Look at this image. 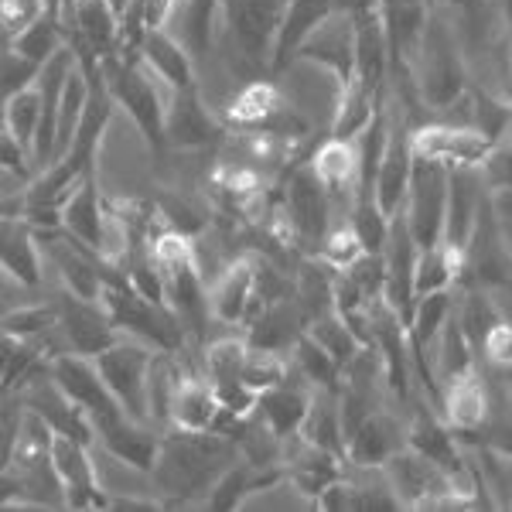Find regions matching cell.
Returning a JSON list of instances; mask_svg holds the SVG:
<instances>
[{
	"instance_id": "50",
	"label": "cell",
	"mask_w": 512,
	"mask_h": 512,
	"mask_svg": "<svg viewBox=\"0 0 512 512\" xmlns=\"http://www.w3.org/2000/svg\"><path fill=\"white\" fill-rule=\"evenodd\" d=\"M164 502L161 499H137V495H110V509H120V512H147V509H161Z\"/></svg>"
},
{
	"instance_id": "20",
	"label": "cell",
	"mask_w": 512,
	"mask_h": 512,
	"mask_svg": "<svg viewBox=\"0 0 512 512\" xmlns=\"http://www.w3.org/2000/svg\"><path fill=\"white\" fill-rule=\"evenodd\" d=\"M161 437H164L161 427L144 424V420H134V417H120L96 431V441L103 444L120 465L134 468L140 475H151L154 465H158Z\"/></svg>"
},
{
	"instance_id": "39",
	"label": "cell",
	"mask_w": 512,
	"mask_h": 512,
	"mask_svg": "<svg viewBox=\"0 0 512 512\" xmlns=\"http://www.w3.org/2000/svg\"><path fill=\"white\" fill-rule=\"evenodd\" d=\"M246 352L250 342L236 335L216 338V342L205 349V379L212 386H226V383H243V366H246Z\"/></svg>"
},
{
	"instance_id": "8",
	"label": "cell",
	"mask_w": 512,
	"mask_h": 512,
	"mask_svg": "<svg viewBox=\"0 0 512 512\" xmlns=\"http://www.w3.org/2000/svg\"><path fill=\"white\" fill-rule=\"evenodd\" d=\"M448 175L451 171L444 164L420 161V158L414 161L407 202H403V219H407L420 250L441 243L444 212H448Z\"/></svg>"
},
{
	"instance_id": "27",
	"label": "cell",
	"mask_w": 512,
	"mask_h": 512,
	"mask_svg": "<svg viewBox=\"0 0 512 512\" xmlns=\"http://www.w3.org/2000/svg\"><path fill=\"white\" fill-rule=\"evenodd\" d=\"M4 277L21 287H41L45 277V250L28 219H4Z\"/></svg>"
},
{
	"instance_id": "30",
	"label": "cell",
	"mask_w": 512,
	"mask_h": 512,
	"mask_svg": "<svg viewBox=\"0 0 512 512\" xmlns=\"http://www.w3.org/2000/svg\"><path fill=\"white\" fill-rule=\"evenodd\" d=\"M301 437L315 444V448H325L345 458V424H342L338 390H328V386H315L311 390V407L301 424Z\"/></svg>"
},
{
	"instance_id": "46",
	"label": "cell",
	"mask_w": 512,
	"mask_h": 512,
	"mask_svg": "<svg viewBox=\"0 0 512 512\" xmlns=\"http://www.w3.org/2000/svg\"><path fill=\"white\" fill-rule=\"evenodd\" d=\"M48 14L45 0H0V24H4V41L18 38L24 28H31L38 18Z\"/></svg>"
},
{
	"instance_id": "10",
	"label": "cell",
	"mask_w": 512,
	"mask_h": 512,
	"mask_svg": "<svg viewBox=\"0 0 512 512\" xmlns=\"http://www.w3.org/2000/svg\"><path fill=\"white\" fill-rule=\"evenodd\" d=\"M48 373H52L55 383H59L82 410H86L89 420L96 424V431L106 424H113V420L127 417L117 403V396H113L110 386H106L103 373H99L96 359H89V355H79V352L52 355V359H48Z\"/></svg>"
},
{
	"instance_id": "9",
	"label": "cell",
	"mask_w": 512,
	"mask_h": 512,
	"mask_svg": "<svg viewBox=\"0 0 512 512\" xmlns=\"http://www.w3.org/2000/svg\"><path fill=\"white\" fill-rule=\"evenodd\" d=\"M280 219H284L291 243L321 250V239H325L328 226H332V209H328V195L321 188L318 175L311 171V164H301L291 175V181H287Z\"/></svg>"
},
{
	"instance_id": "37",
	"label": "cell",
	"mask_w": 512,
	"mask_h": 512,
	"mask_svg": "<svg viewBox=\"0 0 512 512\" xmlns=\"http://www.w3.org/2000/svg\"><path fill=\"white\" fill-rule=\"evenodd\" d=\"M291 369L297 379L311 386H328V390H342V366L328 355L321 345L304 332L291 349Z\"/></svg>"
},
{
	"instance_id": "13",
	"label": "cell",
	"mask_w": 512,
	"mask_h": 512,
	"mask_svg": "<svg viewBox=\"0 0 512 512\" xmlns=\"http://www.w3.org/2000/svg\"><path fill=\"white\" fill-rule=\"evenodd\" d=\"M52 465L62 478L65 489V509H110V495L96 475L89 444L76 437L55 434L52 441Z\"/></svg>"
},
{
	"instance_id": "1",
	"label": "cell",
	"mask_w": 512,
	"mask_h": 512,
	"mask_svg": "<svg viewBox=\"0 0 512 512\" xmlns=\"http://www.w3.org/2000/svg\"><path fill=\"white\" fill-rule=\"evenodd\" d=\"M239 458H243V451H239L236 437L222 431H178V427H171L161 437V454L151 482L164 506H192V499H209L212 485Z\"/></svg>"
},
{
	"instance_id": "22",
	"label": "cell",
	"mask_w": 512,
	"mask_h": 512,
	"mask_svg": "<svg viewBox=\"0 0 512 512\" xmlns=\"http://www.w3.org/2000/svg\"><path fill=\"white\" fill-rule=\"evenodd\" d=\"M106 216H110V205L99 198L93 175H86L72 188V195L65 198V205H62V233L99 256V250H103V233H106Z\"/></svg>"
},
{
	"instance_id": "41",
	"label": "cell",
	"mask_w": 512,
	"mask_h": 512,
	"mask_svg": "<svg viewBox=\"0 0 512 512\" xmlns=\"http://www.w3.org/2000/svg\"><path fill=\"white\" fill-rule=\"evenodd\" d=\"M291 376V355L284 352H270V349H253L246 352V366H243V383L253 386L256 393H267L280 386Z\"/></svg>"
},
{
	"instance_id": "28",
	"label": "cell",
	"mask_w": 512,
	"mask_h": 512,
	"mask_svg": "<svg viewBox=\"0 0 512 512\" xmlns=\"http://www.w3.org/2000/svg\"><path fill=\"white\" fill-rule=\"evenodd\" d=\"M291 376L280 386H274V390L260 393V403H256V417H260L280 441L301 431L304 417H308V407H311V390H315L311 383L294 386Z\"/></svg>"
},
{
	"instance_id": "19",
	"label": "cell",
	"mask_w": 512,
	"mask_h": 512,
	"mask_svg": "<svg viewBox=\"0 0 512 512\" xmlns=\"http://www.w3.org/2000/svg\"><path fill=\"white\" fill-rule=\"evenodd\" d=\"M400 448H407V424L393 410H373L345 441V461L359 468H383Z\"/></svg>"
},
{
	"instance_id": "4",
	"label": "cell",
	"mask_w": 512,
	"mask_h": 512,
	"mask_svg": "<svg viewBox=\"0 0 512 512\" xmlns=\"http://www.w3.org/2000/svg\"><path fill=\"white\" fill-rule=\"evenodd\" d=\"M103 76L117 106L130 113V120L144 134L147 147L154 154L164 151V144H168V103L154 89L151 69L144 62H130L123 55H113V59L103 62Z\"/></svg>"
},
{
	"instance_id": "14",
	"label": "cell",
	"mask_w": 512,
	"mask_h": 512,
	"mask_svg": "<svg viewBox=\"0 0 512 512\" xmlns=\"http://www.w3.org/2000/svg\"><path fill=\"white\" fill-rule=\"evenodd\" d=\"M263 308L256 291V256L239 253L222 274L209 284V311L219 325H246Z\"/></svg>"
},
{
	"instance_id": "3",
	"label": "cell",
	"mask_w": 512,
	"mask_h": 512,
	"mask_svg": "<svg viewBox=\"0 0 512 512\" xmlns=\"http://www.w3.org/2000/svg\"><path fill=\"white\" fill-rule=\"evenodd\" d=\"M103 308L110 311L113 325L120 332H127L130 338H140V342L154 345L161 352H181L185 349V325L168 304H154L147 297H140L134 287H130L127 274L117 280H106L103 294H99Z\"/></svg>"
},
{
	"instance_id": "12",
	"label": "cell",
	"mask_w": 512,
	"mask_h": 512,
	"mask_svg": "<svg viewBox=\"0 0 512 512\" xmlns=\"http://www.w3.org/2000/svg\"><path fill=\"white\" fill-rule=\"evenodd\" d=\"M55 332L65 338L69 352L89 355V359H96L99 352L110 349L120 338V328L113 325L103 301H86V297H76L69 291L62 294V301H55Z\"/></svg>"
},
{
	"instance_id": "34",
	"label": "cell",
	"mask_w": 512,
	"mask_h": 512,
	"mask_svg": "<svg viewBox=\"0 0 512 512\" xmlns=\"http://www.w3.org/2000/svg\"><path fill=\"white\" fill-rule=\"evenodd\" d=\"M383 99L376 93H369L359 79H352L349 86L342 89V99H338V110H335V123H332V134L335 140H359L369 130V123L376 120V113L383 110Z\"/></svg>"
},
{
	"instance_id": "48",
	"label": "cell",
	"mask_w": 512,
	"mask_h": 512,
	"mask_svg": "<svg viewBox=\"0 0 512 512\" xmlns=\"http://www.w3.org/2000/svg\"><path fill=\"white\" fill-rule=\"evenodd\" d=\"M482 178L489 188H512V144L499 140L482 164Z\"/></svg>"
},
{
	"instance_id": "51",
	"label": "cell",
	"mask_w": 512,
	"mask_h": 512,
	"mask_svg": "<svg viewBox=\"0 0 512 512\" xmlns=\"http://www.w3.org/2000/svg\"><path fill=\"white\" fill-rule=\"evenodd\" d=\"M335 11H345V14H366V11H376L383 7V0H332Z\"/></svg>"
},
{
	"instance_id": "21",
	"label": "cell",
	"mask_w": 512,
	"mask_h": 512,
	"mask_svg": "<svg viewBox=\"0 0 512 512\" xmlns=\"http://www.w3.org/2000/svg\"><path fill=\"white\" fill-rule=\"evenodd\" d=\"M489 414H492L489 386L482 383V376L475 369L441 386V417L454 434H478L485 427V420H489Z\"/></svg>"
},
{
	"instance_id": "43",
	"label": "cell",
	"mask_w": 512,
	"mask_h": 512,
	"mask_svg": "<svg viewBox=\"0 0 512 512\" xmlns=\"http://www.w3.org/2000/svg\"><path fill=\"white\" fill-rule=\"evenodd\" d=\"M362 253H369V250H366V243L359 239V233H355L352 222H342V226H332V229H328L325 239H321V250H318V256H321V260H325L332 270L352 267V263L359 260Z\"/></svg>"
},
{
	"instance_id": "47",
	"label": "cell",
	"mask_w": 512,
	"mask_h": 512,
	"mask_svg": "<svg viewBox=\"0 0 512 512\" xmlns=\"http://www.w3.org/2000/svg\"><path fill=\"white\" fill-rule=\"evenodd\" d=\"M478 352L485 355V362H489L492 369L512 373V321H506V318L495 321Z\"/></svg>"
},
{
	"instance_id": "29",
	"label": "cell",
	"mask_w": 512,
	"mask_h": 512,
	"mask_svg": "<svg viewBox=\"0 0 512 512\" xmlns=\"http://www.w3.org/2000/svg\"><path fill=\"white\" fill-rule=\"evenodd\" d=\"M284 106H287V96L274 79H256L229 99L226 120L243 130H267Z\"/></svg>"
},
{
	"instance_id": "23",
	"label": "cell",
	"mask_w": 512,
	"mask_h": 512,
	"mask_svg": "<svg viewBox=\"0 0 512 512\" xmlns=\"http://www.w3.org/2000/svg\"><path fill=\"white\" fill-rule=\"evenodd\" d=\"M140 62L151 69L154 79H161L171 93H185L195 89V65H192V48H185L178 38H171L168 31H147L144 45H140Z\"/></svg>"
},
{
	"instance_id": "2",
	"label": "cell",
	"mask_w": 512,
	"mask_h": 512,
	"mask_svg": "<svg viewBox=\"0 0 512 512\" xmlns=\"http://www.w3.org/2000/svg\"><path fill=\"white\" fill-rule=\"evenodd\" d=\"M403 69L414 79L420 103L427 110L444 113L451 103H458L465 96V62H461L458 48V28L441 11V4L431 7L427 28L417 41V52L410 55V62Z\"/></svg>"
},
{
	"instance_id": "5",
	"label": "cell",
	"mask_w": 512,
	"mask_h": 512,
	"mask_svg": "<svg viewBox=\"0 0 512 512\" xmlns=\"http://www.w3.org/2000/svg\"><path fill=\"white\" fill-rule=\"evenodd\" d=\"M291 0H222L229 41L246 69H267L274 59V41Z\"/></svg>"
},
{
	"instance_id": "18",
	"label": "cell",
	"mask_w": 512,
	"mask_h": 512,
	"mask_svg": "<svg viewBox=\"0 0 512 512\" xmlns=\"http://www.w3.org/2000/svg\"><path fill=\"white\" fill-rule=\"evenodd\" d=\"M489 185L482 178V168H454L448 175V212H444L441 243L465 253L468 239L475 233L478 212H482Z\"/></svg>"
},
{
	"instance_id": "52",
	"label": "cell",
	"mask_w": 512,
	"mask_h": 512,
	"mask_svg": "<svg viewBox=\"0 0 512 512\" xmlns=\"http://www.w3.org/2000/svg\"><path fill=\"white\" fill-rule=\"evenodd\" d=\"M506 400L512 403V379H509V386H506Z\"/></svg>"
},
{
	"instance_id": "36",
	"label": "cell",
	"mask_w": 512,
	"mask_h": 512,
	"mask_svg": "<svg viewBox=\"0 0 512 512\" xmlns=\"http://www.w3.org/2000/svg\"><path fill=\"white\" fill-rule=\"evenodd\" d=\"M41 120H45V103H41L38 86L4 99V134H11L31 154H35V140L41 134Z\"/></svg>"
},
{
	"instance_id": "15",
	"label": "cell",
	"mask_w": 512,
	"mask_h": 512,
	"mask_svg": "<svg viewBox=\"0 0 512 512\" xmlns=\"http://www.w3.org/2000/svg\"><path fill=\"white\" fill-rule=\"evenodd\" d=\"M65 28L79 38V59H113L120 52L123 21L110 0H65Z\"/></svg>"
},
{
	"instance_id": "33",
	"label": "cell",
	"mask_w": 512,
	"mask_h": 512,
	"mask_svg": "<svg viewBox=\"0 0 512 512\" xmlns=\"http://www.w3.org/2000/svg\"><path fill=\"white\" fill-rule=\"evenodd\" d=\"M465 274V253L454 250L448 243H434L417 256V274H414V294H437L451 291L458 277Z\"/></svg>"
},
{
	"instance_id": "16",
	"label": "cell",
	"mask_w": 512,
	"mask_h": 512,
	"mask_svg": "<svg viewBox=\"0 0 512 512\" xmlns=\"http://www.w3.org/2000/svg\"><path fill=\"white\" fill-rule=\"evenodd\" d=\"M417 256L420 246L414 233H410L407 219H403V209L390 219V233H386V246H383V263H386V301L393 304V311L410 325V315H414V274H417Z\"/></svg>"
},
{
	"instance_id": "17",
	"label": "cell",
	"mask_w": 512,
	"mask_h": 512,
	"mask_svg": "<svg viewBox=\"0 0 512 512\" xmlns=\"http://www.w3.org/2000/svg\"><path fill=\"white\" fill-rule=\"evenodd\" d=\"M355 38H359L355 14L332 11L308 35V41L301 45V52H297V59L325 65V69H332L335 76L349 86V82L355 79Z\"/></svg>"
},
{
	"instance_id": "32",
	"label": "cell",
	"mask_w": 512,
	"mask_h": 512,
	"mask_svg": "<svg viewBox=\"0 0 512 512\" xmlns=\"http://www.w3.org/2000/svg\"><path fill=\"white\" fill-rule=\"evenodd\" d=\"M89 93H93V79H89L86 65L79 62L76 69H72L69 82H65V93H62V103H59V120H55V161L65 158L69 147L76 144L79 127H82V120H86Z\"/></svg>"
},
{
	"instance_id": "7",
	"label": "cell",
	"mask_w": 512,
	"mask_h": 512,
	"mask_svg": "<svg viewBox=\"0 0 512 512\" xmlns=\"http://www.w3.org/2000/svg\"><path fill=\"white\" fill-rule=\"evenodd\" d=\"M499 144L478 127H461V123H420L410 130V147H414V158L444 164L448 171L454 168H482L485 158L492 154V147Z\"/></svg>"
},
{
	"instance_id": "40",
	"label": "cell",
	"mask_w": 512,
	"mask_h": 512,
	"mask_svg": "<svg viewBox=\"0 0 512 512\" xmlns=\"http://www.w3.org/2000/svg\"><path fill=\"white\" fill-rule=\"evenodd\" d=\"M315 342L325 349L332 359L338 362V366H349V362L355 359V355L362 352V342H359V335L352 332V325L345 321L338 311H332V315H325V318H318V321H311L308 328H304Z\"/></svg>"
},
{
	"instance_id": "53",
	"label": "cell",
	"mask_w": 512,
	"mask_h": 512,
	"mask_svg": "<svg viewBox=\"0 0 512 512\" xmlns=\"http://www.w3.org/2000/svg\"><path fill=\"white\" fill-rule=\"evenodd\" d=\"M509 144H512V134H509Z\"/></svg>"
},
{
	"instance_id": "42",
	"label": "cell",
	"mask_w": 512,
	"mask_h": 512,
	"mask_svg": "<svg viewBox=\"0 0 512 512\" xmlns=\"http://www.w3.org/2000/svg\"><path fill=\"white\" fill-rule=\"evenodd\" d=\"M55 328V304H21L4 311V335L45 338Z\"/></svg>"
},
{
	"instance_id": "25",
	"label": "cell",
	"mask_w": 512,
	"mask_h": 512,
	"mask_svg": "<svg viewBox=\"0 0 512 512\" xmlns=\"http://www.w3.org/2000/svg\"><path fill=\"white\" fill-rule=\"evenodd\" d=\"M171 427L178 431H219L222 424V403L216 396V386L205 376H185L171 400Z\"/></svg>"
},
{
	"instance_id": "49",
	"label": "cell",
	"mask_w": 512,
	"mask_h": 512,
	"mask_svg": "<svg viewBox=\"0 0 512 512\" xmlns=\"http://www.w3.org/2000/svg\"><path fill=\"white\" fill-rule=\"evenodd\" d=\"M489 212L502 233L512 239V188H489Z\"/></svg>"
},
{
	"instance_id": "11",
	"label": "cell",
	"mask_w": 512,
	"mask_h": 512,
	"mask_svg": "<svg viewBox=\"0 0 512 512\" xmlns=\"http://www.w3.org/2000/svg\"><path fill=\"white\" fill-rule=\"evenodd\" d=\"M390 110V137H386V151H383V161H379V171H376V185H373V195H376V205L383 209L386 219H393L396 212L403 209L407 202V188H410V175H414V147H410V123L403 117L400 103H386Z\"/></svg>"
},
{
	"instance_id": "44",
	"label": "cell",
	"mask_w": 512,
	"mask_h": 512,
	"mask_svg": "<svg viewBox=\"0 0 512 512\" xmlns=\"http://www.w3.org/2000/svg\"><path fill=\"white\" fill-rule=\"evenodd\" d=\"M222 0H185V38L192 52H205L212 41V18Z\"/></svg>"
},
{
	"instance_id": "31",
	"label": "cell",
	"mask_w": 512,
	"mask_h": 512,
	"mask_svg": "<svg viewBox=\"0 0 512 512\" xmlns=\"http://www.w3.org/2000/svg\"><path fill=\"white\" fill-rule=\"evenodd\" d=\"M216 137V120L202 106L195 89L171 93L168 103V144L175 147H205Z\"/></svg>"
},
{
	"instance_id": "38",
	"label": "cell",
	"mask_w": 512,
	"mask_h": 512,
	"mask_svg": "<svg viewBox=\"0 0 512 512\" xmlns=\"http://www.w3.org/2000/svg\"><path fill=\"white\" fill-rule=\"evenodd\" d=\"M65 45H69V41H65V21H62V14H52V11H48L45 18H38L31 28H24L18 38L7 41V48L28 55V59H35L41 65L52 62Z\"/></svg>"
},
{
	"instance_id": "45",
	"label": "cell",
	"mask_w": 512,
	"mask_h": 512,
	"mask_svg": "<svg viewBox=\"0 0 512 512\" xmlns=\"http://www.w3.org/2000/svg\"><path fill=\"white\" fill-rule=\"evenodd\" d=\"M41 72H45V65L28 59V55L14 52V48H4V99L7 96H18L24 89L38 86Z\"/></svg>"
},
{
	"instance_id": "26",
	"label": "cell",
	"mask_w": 512,
	"mask_h": 512,
	"mask_svg": "<svg viewBox=\"0 0 512 512\" xmlns=\"http://www.w3.org/2000/svg\"><path fill=\"white\" fill-rule=\"evenodd\" d=\"M332 0H291L280 21L277 41H274V59H270V72H284L287 65L297 59L301 45L308 41L311 31L332 14Z\"/></svg>"
},
{
	"instance_id": "24",
	"label": "cell",
	"mask_w": 512,
	"mask_h": 512,
	"mask_svg": "<svg viewBox=\"0 0 512 512\" xmlns=\"http://www.w3.org/2000/svg\"><path fill=\"white\" fill-rule=\"evenodd\" d=\"M304 335V318L301 308H297L294 294L280 297V301L263 304L260 311L250 318V332H246V342L253 349H270V352H284L291 355L294 342Z\"/></svg>"
},
{
	"instance_id": "35",
	"label": "cell",
	"mask_w": 512,
	"mask_h": 512,
	"mask_svg": "<svg viewBox=\"0 0 512 512\" xmlns=\"http://www.w3.org/2000/svg\"><path fill=\"white\" fill-rule=\"evenodd\" d=\"M181 352H154V362H151V376H147V410H151V424L154 427H164L171 417V400H175L181 379L188 373L181 369L178 362Z\"/></svg>"
},
{
	"instance_id": "6",
	"label": "cell",
	"mask_w": 512,
	"mask_h": 512,
	"mask_svg": "<svg viewBox=\"0 0 512 512\" xmlns=\"http://www.w3.org/2000/svg\"><path fill=\"white\" fill-rule=\"evenodd\" d=\"M154 345L140 342V338H117L110 349L96 355V366L103 373L110 393L117 396L123 414L151 424V410H147V376H151Z\"/></svg>"
}]
</instances>
